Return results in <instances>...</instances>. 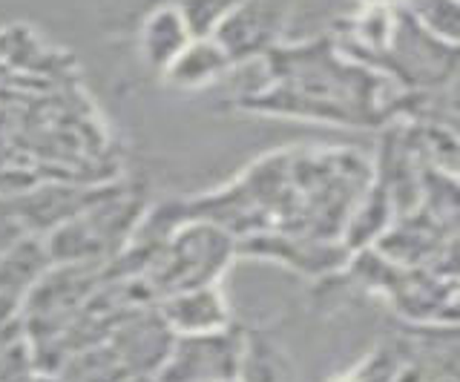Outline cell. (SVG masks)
<instances>
[{"instance_id":"6da1fadb","label":"cell","mask_w":460,"mask_h":382,"mask_svg":"<svg viewBox=\"0 0 460 382\" xmlns=\"http://www.w3.org/2000/svg\"><path fill=\"white\" fill-rule=\"evenodd\" d=\"M239 365L242 339L230 328L179 334L153 377L158 382H236Z\"/></svg>"},{"instance_id":"7a4b0ae2","label":"cell","mask_w":460,"mask_h":382,"mask_svg":"<svg viewBox=\"0 0 460 382\" xmlns=\"http://www.w3.org/2000/svg\"><path fill=\"white\" fill-rule=\"evenodd\" d=\"M291 0H242L230 18L216 30L213 40L222 47L230 64L262 55L277 40Z\"/></svg>"},{"instance_id":"3957f363","label":"cell","mask_w":460,"mask_h":382,"mask_svg":"<svg viewBox=\"0 0 460 382\" xmlns=\"http://www.w3.org/2000/svg\"><path fill=\"white\" fill-rule=\"evenodd\" d=\"M158 317L172 334H208L227 328V310L222 293L213 285H201L190 291L167 293Z\"/></svg>"},{"instance_id":"277c9868","label":"cell","mask_w":460,"mask_h":382,"mask_svg":"<svg viewBox=\"0 0 460 382\" xmlns=\"http://www.w3.org/2000/svg\"><path fill=\"white\" fill-rule=\"evenodd\" d=\"M190 40H193V35L187 30L179 6L170 4V6L153 9L150 15L144 18L138 47H141L144 61H147L153 69H158V73H164Z\"/></svg>"},{"instance_id":"5b68a950","label":"cell","mask_w":460,"mask_h":382,"mask_svg":"<svg viewBox=\"0 0 460 382\" xmlns=\"http://www.w3.org/2000/svg\"><path fill=\"white\" fill-rule=\"evenodd\" d=\"M230 66L234 64H230V58L213 38H193L190 44L181 49L179 58L164 69V78L172 87L199 90V87H205V83L222 78Z\"/></svg>"},{"instance_id":"8992f818","label":"cell","mask_w":460,"mask_h":382,"mask_svg":"<svg viewBox=\"0 0 460 382\" xmlns=\"http://www.w3.org/2000/svg\"><path fill=\"white\" fill-rule=\"evenodd\" d=\"M47 245L38 242H18L0 250V293H9L18 300L35 282L43 276L49 265Z\"/></svg>"},{"instance_id":"52a82bcc","label":"cell","mask_w":460,"mask_h":382,"mask_svg":"<svg viewBox=\"0 0 460 382\" xmlns=\"http://www.w3.org/2000/svg\"><path fill=\"white\" fill-rule=\"evenodd\" d=\"M242 0H179V12L193 38H213Z\"/></svg>"},{"instance_id":"ba28073f","label":"cell","mask_w":460,"mask_h":382,"mask_svg":"<svg viewBox=\"0 0 460 382\" xmlns=\"http://www.w3.org/2000/svg\"><path fill=\"white\" fill-rule=\"evenodd\" d=\"M394 377H397V365L380 351L374 360H368L366 365H359L345 382H394Z\"/></svg>"},{"instance_id":"9c48e42d","label":"cell","mask_w":460,"mask_h":382,"mask_svg":"<svg viewBox=\"0 0 460 382\" xmlns=\"http://www.w3.org/2000/svg\"><path fill=\"white\" fill-rule=\"evenodd\" d=\"M394 382H443V374L438 377L429 368H406V371L394 377Z\"/></svg>"},{"instance_id":"30bf717a","label":"cell","mask_w":460,"mask_h":382,"mask_svg":"<svg viewBox=\"0 0 460 382\" xmlns=\"http://www.w3.org/2000/svg\"><path fill=\"white\" fill-rule=\"evenodd\" d=\"M124 382H158L153 374H133V377H127Z\"/></svg>"},{"instance_id":"8fae6325","label":"cell","mask_w":460,"mask_h":382,"mask_svg":"<svg viewBox=\"0 0 460 382\" xmlns=\"http://www.w3.org/2000/svg\"><path fill=\"white\" fill-rule=\"evenodd\" d=\"M26 382H61V379H55V377H47V374H40V377H29Z\"/></svg>"}]
</instances>
